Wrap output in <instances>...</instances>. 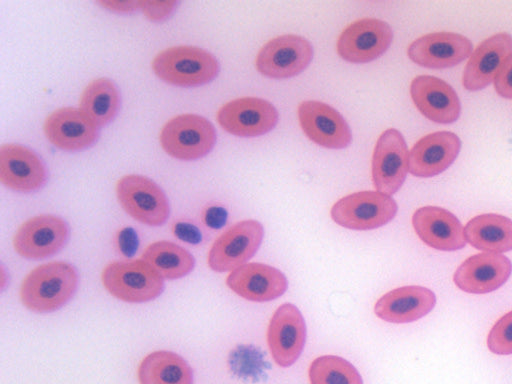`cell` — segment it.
I'll list each match as a JSON object with an SVG mask.
<instances>
[{"instance_id":"1","label":"cell","mask_w":512,"mask_h":384,"mask_svg":"<svg viewBox=\"0 0 512 384\" xmlns=\"http://www.w3.org/2000/svg\"><path fill=\"white\" fill-rule=\"evenodd\" d=\"M78 286L75 267L55 261L40 265L29 272L20 286V300L29 310L49 313L63 307Z\"/></svg>"},{"instance_id":"2","label":"cell","mask_w":512,"mask_h":384,"mask_svg":"<svg viewBox=\"0 0 512 384\" xmlns=\"http://www.w3.org/2000/svg\"><path fill=\"white\" fill-rule=\"evenodd\" d=\"M154 73L163 81L181 87L211 82L219 73L217 59L195 46H174L159 52L152 61Z\"/></svg>"},{"instance_id":"3","label":"cell","mask_w":512,"mask_h":384,"mask_svg":"<svg viewBox=\"0 0 512 384\" xmlns=\"http://www.w3.org/2000/svg\"><path fill=\"white\" fill-rule=\"evenodd\" d=\"M102 284L115 298L129 303L154 300L163 292V278L143 259L113 261L101 274Z\"/></svg>"},{"instance_id":"4","label":"cell","mask_w":512,"mask_h":384,"mask_svg":"<svg viewBox=\"0 0 512 384\" xmlns=\"http://www.w3.org/2000/svg\"><path fill=\"white\" fill-rule=\"evenodd\" d=\"M163 150L179 160H196L207 155L215 145L214 126L197 114H180L167 121L159 136Z\"/></svg>"},{"instance_id":"5","label":"cell","mask_w":512,"mask_h":384,"mask_svg":"<svg viewBox=\"0 0 512 384\" xmlns=\"http://www.w3.org/2000/svg\"><path fill=\"white\" fill-rule=\"evenodd\" d=\"M116 196L124 211L149 226L163 225L169 217V202L163 190L150 178L129 174L116 184Z\"/></svg>"},{"instance_id":"6","label":"cell","mask_w":512,"mask_h":384,"mask_svg":"<svg viewBox=\"0 0 512 384\" xmlns=\"http://www.w3.org/2000/svg\"><path fill=\"white\" fill-rule=\"evenodd\" d=\"M394 199L378 191H361L338 200L331 208V218L352 230H371L390 222L397 213Z\"/></svg>"},{"instance_id":"7","label":"cell","mask_w":512,"mask_h":384,"mask_svg":"<svg viewBox=\"0 0 512 384\" xmlns=\"http://www.w3.org/2000/svg\"><path fill=\"white\" fill-rule=\"evenodd\" d=\"M263 235V226L256 220H244L234 224L212 244L208 253L209 267L216 272L238 268L256 253Z\"/></svg>"},{"instance_id":"8","label":"cell","mask_w":512,"mask_h":384,"mask_svg":"<svg viewBox=\"0 0 512 384\" xmlns=\"http://www.w3.org/2000/svg\"><path fill=\"white\" fill-rule=\"evenodd\" d=\"M312 57L313 48L307 39L299 35H281L259 50L256 68L270 78H290L304 71Z\"/></svg>"},{"instance_id":"9","label":"cell","mask_w":512,"mask_h":384,"mask_svg":"<svg viewBox=\"0 0 512 384\" xmlns=\"http://www.w3.org/2000/svg\"><path fill=\"white\" fill-rule=\"evenodd\" d=\"M409 171V151L402 134L390 128L379 136L372 157V179L378 192L395 194Z\"/></svg>"},{"instance_id":"10","label":"cell","mask_w":512,"mask_h":384,"mask_svg":"<svg viewBox=\"0 0 512 384\" xmlns=\"http://www.w3.org/2000/svg\"><path fill=\"white\" fill-rule=\"evenodd\" d=\"M69 226L61 217L42 214L26 220L17 229L13 246L26 259H43L57 253L69 238Z\"/></svg>"},{"instance_id":"11","label":"cell","mask_w":512,"mask_h":384,"mask_svg":"<svg viewBox=\"0 0 512 384\" xmlns=\"http://www.w3.org/2000/svg\"><path fill=\"white\" fill-rule=\"evenodd\" d=\"M392 39V29L386 22L362 18L342 31L337 41V52L348 62L367 63L385 53Z\"/></svg>"},{"instance_id":"12","label":"cell","mask_w":512,"mask_h":384,"mask_svg":"<svg viewBox=\"0 0 512 384\" xmlns=\"http://www.w3.org/2000/svg\"><path fill=\"white\" fill-rule=\"evenodd\" d=\"M217 121L230 134L256 137L274 128L278 112L267 100L243 97L224 104L217 112Z\"/></svg>"},{"instance_id":"13","label":"cell","mask_w":512,"mask_h":384,"mask_svg":"<svg viewBox=\"0 0 512 384\" xmlns=\"http://www.w3.org/2000/svg\"><path fill=\"white\" fill-rule=\"evenodd\" d=\"M306 340V325L299 309L285 303L274 312L267 331V342L274 361L289 367L299 358Z\"/></svg>"},{"instance_id":"14","label":"cell","mask_w":512,"mask_h":384,"mask_svg":"<svg viewBox=\"0 0 512 384\" xmlns=\"http://www.w3.org/2000/svg\"><path fill=\"white\" fill-rule=\"evenodd\" d=\"M298 119L306 136L320 146L342 149L351 143L349 125L337 110L326 103L303 101L298 106Z\"/></svg>"},{"instance_id":"15","label":"cell","mask_w":512,"mask_h":384,"mask_svg":"<svg viewBox=\"0 0 512 384\" xmlns=\"http://www.w3.org/2000/svg\"><path fill=\"white\" fill-rule=\"evenodd\" d=\"M46 180V166L33 150L14 143L0 147V181L6 187L28 193L42 188Z\"/></svg>"},{"instance_id":"16","label":"cell","mask_w":512,"mask_h":384,"mask_svg":"<svg viewBox=\"0 0 512 384\" xmlns=\"http://www.w3.org/2000/svg\"><path fill=\"white\" fill-rule=\"evenodd\" d=\"M471 41L453 32H435L414 40L407 54L416 64L427 68H449L462 62L472 53Z\"/></svg>"},{"instance_id":"17","label":"cell","mask_w":512,"mask_h":384,"mask_svg":"<svg viewBox=\"0 0 512 384\" xmlns=\"http://www.w3.org/2000/svg\"><path fill=\"white\" fill-rule=\"evenodd\" d=\"M512 272L511 261L502 254L479 253L467 258L455 271L456 286L473 294H485L501 287Z\"/></svg>"},{"instance_id":"18","label":"cell","mask_w":512,"mask_h":384,"mask_svg":"<svg viewBox=\"0 0 512 384\" xmlns=\"http://www.w3.org/2000/svg\"><path fill=\"white\" fill-rule=\"evenodd\" d=\"M43 130L54 146L65 151L87 149L99 136V127L80 109L72 107L53 111L45 119Z\"/></svg>"},{"instance_id":"19","label":"cell","mask_w":512,"mask_h":384,"mask_svg":"<svg viewBox=\"0 0 512 384\" xmlns=\"http://www.w3.org/2000/svg\"><path fill=\"white\" fill-rule=\"evenodd\" d=\"M410 94L417 109L431 121L449 124L456 121L460 115L458 95L442 79L419 75L410 84Z\"/></svg>"},{"instance_id":"20","label":"cell","mask_w":512,"mask_h":384,"mask_svg":"<svg viewBox=\"0 0 512 384\" xmlns=\"http://www.w3.org/2000/svg\"><path fill=\"white\" fill-rule=\"evenodd\" d=\"M461 149L459 137L437 131L419 139L409 151V172L416 177H432L445 171Z\"/></svg>"},{"instance_id":"21","label":"cell","mask_w":512,"mask_h":384,"mask_svg":"<svg viewBox=\"0 0 512 384\" xmlns=\"http://www.w3.org/2000/svg\"><path fill=\"white\" fill-rule=\"evenodd\" d=\"M412 225L428 246L442 251H455L466 244L464 228L457 217L436 206H424L412 216Z\"/></svg>"},{"instance_id":"22","label":"cell","mask_w":512,"mask_h":384,"mask_svg":"<svg viewBox=\"0 0 512 384\" xmlns=\"http://www.w3.org/2000/svg\"><path fill=\"white\" fill-rule=\"evenodd\" d=\"M512 54V36L501 32L483 40L471 53L462 75L469 91H478L494 81L507 57Z\"/></svg>"},{"instance_id":"23","label":"cell","mask_w":512,"mask_h":384,"mask_svg":"<svg viewBox=\"0 0 512 384\" xmlns=\"http://www.w3.org/2000/svg\"><path fill=\"white\" fill-rule=\"evenodd\" d=\"M226 284L242 298L255 302L274 300L288 287L287 278L280 270L262 263L243 264L232 270Z\"/></svg>"},{"instance_id":"24","label":"cell","mask_w":512,"mask_h":384,"mask_svg":"<svg viewBox=\"0 0 512 384\" xmlns=\"http://www.w3.org/2000/svg\"><path fill=\"white\" fill-rule=\"evenodd\" d=\"M433 291L422 286H404L393 289L380 297L374 313L391 323H408L427 315L435 306Z\"/></svg>"},{"instance_id":"25","label":"cell","mask_w":512,"mask_h":384,"mask_svg":"<svg viewBox=\"0 0 512 384\" xmlns=\"http://www.w3.org/2000/svg\"><path fill=\"white\" fill-rule=\"evenodd\" d=\"M466 241L478 250L501 254L512 250V220L488 213L475 216L464 228Z\"/></svg>"},{"instance_id":"26","label":"cell","mask_w":512,"mask_h":384,"mask_svg":"<svg viewBox=\"0 0 512 384\" xmlns=\"http://www.w3.org/2000/svg\"><path fill=\"white\" fill-rule=\"evenodd\" d=\"M139 384H192L193 373L178 354L159 350L143 358L138 367Z\"/></svg>"},{"instance_id":"27","label":"cell","mask_w":512,"mask_h":384,"mask_svg":"<svg viewBox=\"0 0 512 384\" xmlns=\"http://www.w3.org/2000/svg\"><path fill=\"white\" fill-rule=\"evenodd\" d=\"M120 95L116 84L101 77L91 81L83 90L79 109L98 127L109 124L116 116Z\"/></svg>"},{"instance_id":"28","label":"cell","mask_w":512,"mask_h":384,"mask_svg":"<svg viewBox=\"0 0 512 384\" xmlns=\"http://www.w3.org/2000/svg\"><path fill=\"white\" fill-rule=\"evenodd\" d=\"M142 259L162 278L171 280L186 276L195 265L194 257L190 252L169 241L150 244L143 252Z\"/></svg>"},{"instance_id":"29","label":"cell","mask_w":512,"mask_h":384,"mask_svg":"<svg viewBox=\"0 0 512 384\" xmlns=\"http://www.w3.org/2000/svg\"><path fill=\"white\" fill-rule=\"evenodd\" d=\"M311 384H363L356 368L344 358L324 355L312 361L309 367Z\"/></svg>"},{"instance_id":"30","label":"cell","mask_w":512,"mask_h":384,"mask_svg":"<svg viewBox=\"0 0 512 384\" xmlns=\"http://www.w3.org/2000/svg\"><path fill=\"white\" fill-rule=\"evenodd\" d=\"M487 346L494 354H512V311L502 316L491 328Z\"/></svg>"},{"instance_id":"31","label":"cell","mask_w":512,"mask_h":384,"mask_svg":"<svg viewBox=\"0 0 512 384\" xmlns=\"http://www.w3.org/2000/svg\"><path fill=\"white\" fill-rule=\"evenodd\" d=\"M176 6V1H139V9L154 22L166 19Z\"/></svg>"},{"instance_id":"32","label":"cell","mask_w":512,"mask_h":384,"mask_svg":"<svg viewBox=\"0 0 512 384\" xmlns=\"http://www.w3.org/2000/svg\"><path fill=\"white\" fill-rule=\"evenodd\" d=\"M493 82L501 97L512 99V54L504 61Z\"/></svg>"},{"instance_id":"33","label":"cell","mask_w":512,"mask_h":384,"mask_svg":"<svg viewBox=\"0 0 512 384\" xmlns=\"http://www.w3.org/2000/svg\"><path fill=\"white\" fill-rule=\"evenodd\" d=\"M118 245L124 255H133L138 246V238L134 229L130 227L122 229L118 234Z\"/></svg>"},{"instance_id":"34","label":"cell","mask_w":512,"mask_h":384,"mask_svg":"<svg viewBox=\"0 0 512 384\" xmlns=\"http://www.w3.org/2000/svg\"><path fill=\"white\" fill-rule=\"evenodd\" d=\"M173 231L176 237L188 243L195 244L201 240L199 230L194 225L187 222L176 223Z\"/></svg>"},{"instance_id":"35","label":"cell","mask_w":512,"mask_h":384,"mask_svg":"<svg viewBox=\"0 0 512 384\" xmlns=\"http://www.w3.org/2000/svg\"><path fill=\"white\" fill-rule=\"evenodd\" d=\"M99 4L116 12H132L139 9V1H100Z\"/></svg>"},{"instance_id":"36","label":"cell","mask_w":512,"mask_h":384,"mask_svg":"<svg viewBox=\"0 0 512 384\" xmlns=\"http://www.w3.org/2000/svg\"><path fill=\"white\" fill-rule=\"evenodd\" d=\"M204 219L208 226L212 228H219L225 222L226 213L220 207H211L206 211Z\"/></svg>"}]
</instances>
